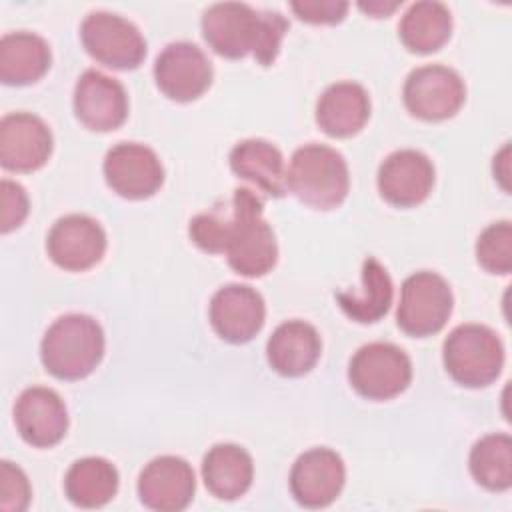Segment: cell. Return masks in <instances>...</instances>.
<instances>
[{"label": "cell", "mask_w": 512, "mask_h": 512, "mask_svg": "<svg viewBox=\"0 0 512 512\" xmlns=\"http://www.w3.org/2000/svg\"><path fill=\"white\" fill-rule=\"evenodd\" d=\"M492 170H494V178L500 182V186L508 192V174H510V144L506 142L502 146V150L494 156L492 162Z\"/></svg>", "instance_id": "obj_34"}, {"label": "cell", "mask_w": 512, "mask_h": 512, "mask_svg": "<svg viewBox=\"0 0 512 512\" xmlns=\"http://www.w3.org/2000/svg\"><path fill=\"white\" fill-rule=\"evenodd\" d=\"M402 2H382V0H372V2H358V8L362 12H366L372 18H386L388 14H392Z\"/></svg>", "instance_id": "obj_35"}, {"label": "cell", "mask_w": 512, "mask_h": 512, "mask_svg": "<svg viewBox=\"0 0 512 512\" xmlns=\"http://www.w3.org/2000/svg\"><path fill=\"white\" fill-rule=\"evenodd\" d=\"M104 330L88 314H64L54 320L40 342V360L58 380H82L104 356Z\"/></svg>", "instance_id": "obj_3"}, {"label": "cell", "mask_w": 512, "mask_h": 512, "mask_svg": "<svg viewBox=\"0 0 512 512\" xmlns=\"http://www.w3.org/2000/svg\"><path fill=\"white\" fill-rule=\"evenodd\" d=\"M136 490L146 508L156 512H180L194 498L196 476L184 458L164 454L142 468Z\"/></svg>", "instance_id": "obj_18"}, {"label": "cell", "mask_w": 512, "mask_h": 512, "mask_svg": "<svg viewBox=\"0 0 512 512\" xmlns=\"http://www.w3.org/2000/svg\"><path fill=\"white\" fill-rule=\"evenodd\" d=\"M370 118V96L358 82H334L316 102V124L334 138L358 134Z\"/></svg>", "instance_id": "obj_21"}, {"label": "cell", "mask_w": 512, "mask_h": 512, "mask_svg": "<svg viewBox=\"0 0 512 512\" xmlns=\"http://www.w3.org/2000/svg\"><path fill=\"white\" fill-rule=\"evenodd\" d=\"M48 124L30 112H10L0 120V164L10 172H34L52 154Z\"/></svg>", "instance_id": "obj_14"}, {"label": "cell", "mask_w": 512, "mask_h": 512, "mask_svg": "<svg viewBox=\"0 0 512 512\" xmlns=\"http://www.w3.org/2000/svg\"><path fill=\"white\" fill-rule=\"evenodd\" d=\"M432 160L412 148L396 150L384 158L378 168L376 184L380 196L396 208H412L422 204L434 188Z\"/></svg>", "instance_id": "obj_13"}, {"label": "cell", "mask_w": 512, "mask_h": 512, "mask_svg": "<svg viewBox=\"0 0 512 512\" xmlns=\"http://www.w3.org/2000/svg\"><path fill=\"white\" fill-rule=\"evenodd\" d=\"M452 34V14L446 4L420 0L408 6L398 24L400 42L416 54L440 50Z\"/></svg>", "instance_id": "obj_25"}, {"label": "cell", "mask_w": 512, "mask_h": 512, "mask_svg": "<svg viewBox=\"0 0 512 512\" xmlns=\"http://www.w3.org/2000/svg\"><path fill=\"white\" fill-rule=\"evenodd\" d=\"M72 104L76 118L94 132L116 130L128 116V94L124 86L94 68L80 74Z\"/></svg>", "instance_id": "obj_17"}, {"label": "cell", "mask_w": 512, "mask_h": 512, "mask_svg": "<svg viewBox=\"0 0 512 512\" xmlns=\"http://www.w3.org/2000/svg\"><path fill=\"white\" fill-rule=\"evenodd\" d=\"M322 352L318 330L304 320L282 322L266 342V358L274 372L286 378L308 374Z\"/></svg>", "instance_id": "obj_20"}, {"label": "cell", "mask_w": 512, "mask_h": 512, "mask_svg": "<svg viewBox=\"0 0 512 512\" xmlns=\"http://www.w3.org/2000/svg\"><path fill=\"white\" fill-rule=\"evenodd\" d=\"M208 46L224 58L238 60L248 54L262 66H270L288 30L286 18L276 10H256L244 2H216L200 20Z\"/></svg>", "instance_id": "obj_1"}, {"label": "cell", "mask_w": 512, "mask_h": 512, "mask_svg": "<svg viewBox=\"0 0 512 512\" xmlns=\"http://www.w3.org/2000/svg\"><path fill=\"white\" fill-rule=\"evenodd\" d=\"M232 172L266 196L282 198L286 188V164L282 152L268 140L246 138L230 150Z\"/></svg>", "instance_id": "obj_22"}, {"label": "cell", "mask_w": 512, "mask_h": 512, "mask_svg": "<svg viewBox=\"0 0 512 512\" xmlns=\"http://www.w3.org/2000/svg\"><path fill=\"white\" fill-rule=\"evenodd\" d=\"M116 466L100 456L76 460L64 476L66 498L80 508L106 506L118 492Z\"/></svg>", "instance_id": "obj_27"}, {"label": "cell", "mask_w": 512, "mask_h": 512, "mask_svg": "<svg viewBox=\"0 0 512 512\" xmlns=\"http://www.w3.org/2000/svg\"><path fill=\"white\" fill-rule=\"evenodd\" d=\"M226 228H228V210H212L196 214L190 220L188 234L192 242L210 254H224L226 246Z\"/></svg>", "instance_id": "obj_30"}, {"label": "cell", "mask_w": 512, "mask_h": 512, "mask_svg": "<svg viewBox=\"0 0 512 512\" xmlns=\"http://www.w3.org/2000/svg\"><path fill=\"white\" fill-rule=\"evenodd\" d=\"M290 8L308 24H338L344 20L350 4L344 0H294Z\"/></svg>", "instance_id": "obj_33"}, {"label": "cell", "mask_w": 512, "mask_h": 512, "mask_svg": "<svg viewBox=\"0 0 512 512\" xmlns=\"http://www.w3.org/2000/svg\"><path fill=\"white\" fill-rule=\"evenodd\" d=\"M286 188L314 210L340 206L350 190V172L344 156L326 144H304L294 150L286 170Z\"/></svg>", "instance_id": "obj_4"}, {"label": "cell", "mask_w": 512, "mask_h": 512, "mask_svg": "<svg viewBox=\"0 0 512 512\" xmlns=\"http://www.w3.org/2000/svg\"><path fill=\"white\" fill-rule=\"evenodd\" d=\"M214 332L230 342H250L264 326L266 306L258 290L248 284H226L218 288L208 308Z\"/></svg>", "instance_id": "obj_16"}, {"label": "cell", "mask_w": 512, "mask_h": 512, "mask_svg": "<svg viewBox=\"0 0 512 512\" xmlns=\"http://www.w3.org/2000/svg\"><path fill=\"white\" fill-rule=\"evenodd\" d=\"M362 288L336 294L342 312L360 324L378 322L392 304L394 286L390 274L376 258H366L362 264Z\"/></svg>", "instance_id": "obj_26"}, {"label": "cell", "mask_w": 512, "mask_h": 512, "mask_svg": "<svg viewBox=\"0 0 512 512\" xmlns=\"http://www.w3.org/2000/svg\"><path fill=\"white\" fill-rule=\"evenodd\" d=\"M80 40L84 50L106 68L134 70L146 58V40L128 18L96 10L80 24Z\"/></svg>", "instance_id": "obj_8"}, {"label": "cell", "mask_w": 512, "mask_h": 512, "mask_svg": "<svg viewBox=\"0 0 512 512\" xmlns=\"http://www.w3.org/2000/svg\"><path fill=\"white\" fill-rule=\"evenodd\" d=\"M406 110L426 122L452 118L466 100V86L454 68L426 64L414 68L402 90Z\"/></svg>", "instance_id": "obj_9"}, {"label": "cell", "mask_w": 512, "mask_h": 512, "mask_svg": "<svg viewBox=\"0 0 512 512\" xmlns=\"http://www.w3.org/2000/svg\"><path fill=\"white\" fill-rule=\"evenodd\" d=\"M470 474L490 492H504L512 486V438L506 432L482 436L470 450Z\"/></svg>", "instance_id": "obj_28"}, {"label": "cell", "mask_w": 512, "mask_h": 512, "mask_svg": "<svg viewBox=\"0 0 512 512\" xmlns=\"http://www.w3.org/2000/svg\"><path fill=\"white\" fill-rule=\"evenodd\" d=\"M14 424L26 444L50 448L66 436L68 410L52 388L30 386L22 390L14 404Z\"/></svg>", "instance_id": "obj_19"}, {"label": "cell", "mask_w": 512, "mask_h": 512, "mask_svg": "<svg viewBox=\"0 0 512 512\" xmlns=\"http://www.w3.org/2000/svg\"><path fill=\"white\" fill-rule=\"evenodd\" d=\"M442 360L454 382L466 388H484L502 372L504 344L484 324H460L446 336Z\"/></svg>", "instance_id": "obj_5"}, {"label": "cell", "mask_w": 512, "mask_h": 512, "mask_svg": "<svg viewBox=\"0 0 512 512\" xmlns=\"http://www.w3.org/2000/svg\"><path fill=\"white\" fill-rule=\"evenodd\" d=\"M0 192H2L0 230H2V234H8L26 220V216H28V194L18 182L8 180V178H4L0 182Z\"/></svg>", "instance_id": "obj_32"}, {"label": "cell", "mask_w": 512, "mask_h": 512, "mask_svg": "<svg viewBox=\"0 0 512 512\" xmlns=\"http://www.w3.org/2000/svg\"><path fill=\"white\" fill-rule=\"evenodd\" d=\"M46 252L56 266L68 272H84L102 260L106 232L92 216L68 214L48 230Z\"/></svg>", "instance_id": "obj_12"}, {"label": "cell", "mask_w": 512, "mask_h": 512, "mask_svg": "<svg viewBox=\"0 0 512 512\" xmlns=\"http://www.w3.org/2000/svg\"><path fill=\"white\" fill-rule=\"evenodd\" d=\"M106 184L122 198L144 200L158 192L164 168L158 154L138 142H118L104 156Z\"/></svg>", "instance_id": "obj_11"}, {"label": "cell", "mask_w": 512, "mask_h": 512, "mask_svg": "<svg viewBox=\"0 0 512 512\" xmlns=\"http://www.w3.org/2000/svg\"><path fill=\"white\" fill-rule=\"evenodd\" d=\"M348 380L362 398L390 400L408 388L412 362L392 342H370L354 352L348 366Z\"/></svg>", "instance_id": "obj_7"}, {"label": "cell", "mask_w": 512, "mask_h": 512, "mask_svg": "<svg viewBox=\"0 0 512 512\" xmlns=\"http://www.w3.org/2000/svg\"><path fill=\"white\" fill-rule=\"evenodd\" d=\"M224 254L230 268L246 278H260L276 266V236L264 220L260 196L250 188H236L232 192Z\"/></svg>", "instance_id": "obj_2"}, {"label": "cell", "mask_w": 512, "mask_h": 512, "mask_svg": "<svg viewBox=\"0 0 512 512\" xmlns=\"http://www.w3.org/2000/svg\"><path fill=\"white\" fill-rule=\"evenodd\" d=\"M290 492L304 508H326L342 492L346 466L330 448H312L296 458L290 470Z\"/></svg>", "instance_id": "obj_15"}, {"label": "cell", "mask_w": 512, "mask_h": 512, "mask_svg": "<svg viewBox=\"0 0 512 512\" xmlns=\"http://www.w3.org/2000/svg\"><path fill=\"white\" fill-rule=\"evenodd\" d=\"M452 308L454 296L450 284L440 274L422 270L402 282L396 324L408 336H432L446 326Z\"/></svg>", "instance_id": "obj_6"}, {"label": "cell", "mask_w": 512, "mask_h": 512, "mask_svg": "<svg viewBox=\"0 0 512 512\" xmlns=\"http://www.w3.org/2000/svg\"><path fill=\"white\" fill-rule=\"evenodd\" d=\"M30 482L22 468L10 460L0 462V508L4 512H22L30 504Z\"/></svg>", "instance_id": "obj_31"}, {"label": "cell", "mask_w": 512, "mask_h": 512, "mask_svg": "<svg viewBox=\"0 0 512 512\" xmlns=\"http://www.w3.org/2000/svg\"><path fill=\"white\" fill-rule=\"evenodd\" d=\"M476 260L490 272L506 276L512 270V224L508 220L486 226L476 240Z\"/></svg>", "instance_id": "obj_29"}, {"label": "cell", "mask_w": 512, "mask_h": 512, "mask_svg": "<svg viewBox=\"0 0 512 512\" xmlns=\"http://www.w3.org/2000/svg\"><path fill=\"white\" fill-rule=\"evenodd\" d=\"M50 62L48 42L34 32H6L0 38V80L6 86L38 82L48 72Z\"/></svg>", "instance_id": "obj_23"}, {"label": "cell", "mask_w": 512, "mask_h": 512, "mask_svg": "<svg viewBox=\"0 0 512 512\" xmlns=\"http://www.w3.org/2000/svg\"><path fill=\"white\" fill-rule=\"evenodd\" d=\"M212 62L192 42H170L154 62V80L160 92L174 102H192L212 84Z\"/></svg>", "instance_id": "obj_10"}, {"label": "cell", "mask_w": 512, "mask_h": 512, "mask_svg": "<svg viewBox=\"0 0 512 512\" xmlns=\"http://www.w3.org/2000/svg\"><path fill=\"white\" fill-rule=\"evenodd\" d=\"M254 478L252 456L238 444H214L202 460V480L220 500H236L248 492Z\"/></svg>", "instance_id": "obj_24"}]
</instances>
